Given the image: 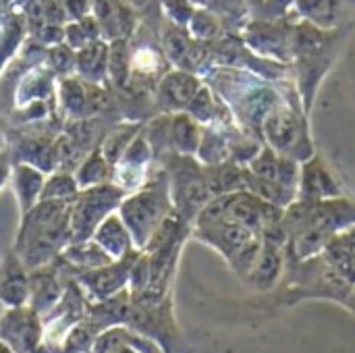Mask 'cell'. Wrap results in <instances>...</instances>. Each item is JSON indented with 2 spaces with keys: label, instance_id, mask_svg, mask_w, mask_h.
<instances>
[{
  "label": "cell",
  "instance_id": "cell-5",
  "mask_svg": "<svg viewBox=\"0 0 355 353\" xmlns=\"http://www.w3.org/2000/svg\"><path fill=\"white\" fill-rule=\"evenodd\" d=\"M289 0H262V4L266 8H285Z\"/></svg>",
  "mask_w": 355,
  "mask_h": 353
},
{
  "label": "cell",
  "instance_id": "cell-2",
  "mask_svg": "<svg viewBox=\"0 0 355 353\" xmlns=\"http://www.w3.org/2000/svg\"><path fill=\"white\" fill-rule=\"evenodd\" d=\"M283 270H285V246L262 241L260 256H258L252 273L248 275V281L254 287H258L262 291H268V289H272L277 285Z\"/></svg>",
  "mask_w": 355,
  "mask_h": 353
},
{
  "label": "cell",
  "instance_id": "cell-1",
  "mask_svg": "<svg viewBox=\"0 0 355 353\" xmlns=\"http://www.w3.org/2000/svg\"><path fill=\"white\" fill-rule=\"evenodd\" d=\"M264 131H266V139L270 141V146L281 152V154H289L291 150L297 146V141L304 137V127L302 121L285 108H275L266 119H264Z\"/></svg>",
  "mask_w": 355,
  "mask_h": 353
},
{
  "label": "cell",
  "instance_id": "cell-6",
  "mask_svg": "<svg viewBox=\"0 0 355 353\" xmlns=\"http://www.w3.org/2000/svg\"><path fill=\"white\" fill-rule=\"evenodd\" d=\"M347 308H352L355 312V285L352 287V293H349V300H347Z\"/></svg>",
  "mask_w": 355,
  "mask_h": 353
},
{
  "label": "cell",
  "instance_id": "cell-4",
  "mask_svg": "<svg viewBox=\"0 0 355 353\" xmlns=\"http://www.w3.org/2000/svg\"><path fill=\"white\" fill-rule=\"evenodd\" d=\"M297 8L312 25L329 29L339 21L343 0H297Z\"/></svg>",
  "mask_w": 355,
  "mask_h": 353
},
{
  "label": "cell",
  "instance_id": "cell-3",
  "mask_svg": "<svg viewBox=\"0 0 355 353\" xmlns=\"http://www.w3.org/2000/svg\"><path fill=\"white\" fill-rule=\"evenodd\" d=\"M337 193H339V189H337L331 173L324 169V164L318 158L304 164V169L300 173L302 200H329Z\"/></svg>",
  "mask_w": 355,
  "mask_h": 353
}]
</instances>
